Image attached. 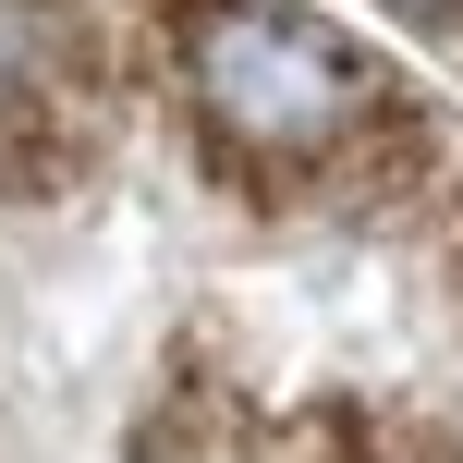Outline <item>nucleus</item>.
I'll return each instance as SVG.
<instances>
[{
    "label": "nucleus",
    "instance_id": "nucleus-2",
    "mask_svg": "<svg viewBox=\"0 0 463 463\" xmlns=\"http://www.w3.org/2000/svg\"><path fill=\"white\" fill-rule=\"evenodd\" d=\"M86 110V37L61 0H0V184L49 171Z\"/></svg>",
    "mask_w": 463,
    "mask_h": 463
},
{
    "label": "nucleus",
    "instance_id": "nucleus-1",
    "mask_svg": "<svg viewBox=\"0 0 463 463\" xmlns=\"http://www.w3.org/2000/svg\"><path fill=\"white\" fill-rule=\"evenodd\" d=\"M184 98H195V122H208L232 159H256V171L342 159L378 122V73L317 13H280V0H195L184 13Z\"/></svg>",
    "mask_w": 463,
    "mask_h": 463
},
{
    "label": "nucleus",
    "instance_id": "nucleus-3",
    "mask_svg": "<svg viewBox=\"0 0 463 463\" xmlns=\"http://www.w3.org/2000/svg\"><path fill=\"white\" fill-rule=\"evenodd\" d=\"M391 13H402V24H451L463 0H391Z\"/></svg>",
    "mask_w": 463,
    "mask_h": 463
}]
</instances>
